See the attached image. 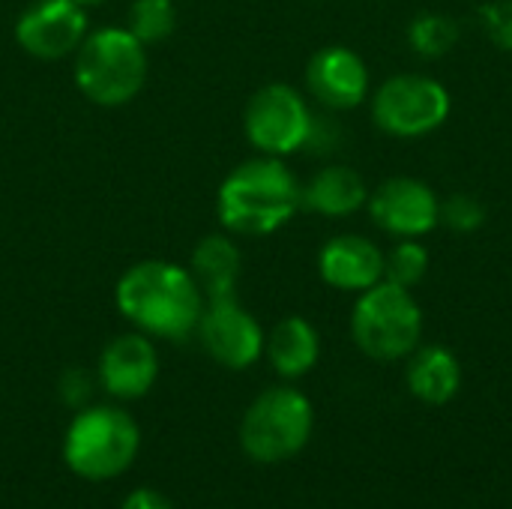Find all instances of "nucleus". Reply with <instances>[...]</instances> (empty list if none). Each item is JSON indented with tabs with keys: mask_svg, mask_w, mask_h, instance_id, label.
Wrapping results in <instances>:
<instances>
[{
	"mask_svg": "<svg viewBox=\"0 0 512 509\" xmlns=\"http://www.w3.org/2000/svg\"><path fill=\"white\" fill-rule=\"evenodd\" d=\"M120 315L147 336L186 339L204 312V294L189 267L150 258L132 264L114 288Z\"/></svg>",
	"mask_w": 512,
	"mask_h": 509,
	"instance_id": "obj_1",
	"label": "nucleus"
},
{
	"mask_svg": "<svg viewBox=\"0 0 512 509\" xmlns=\"http://www.w3.org/2000/svg\"><path fill=\"white\" fill-rule=\"evenodd\" d=\"M303 207V186L276 156L240 162L219 186V222L240 237H264L279 231Z\"/></svg>",
	"mask_w": 512,
	"mask_h": 509,
	"instance_id": "obj_2",
	"label": "nucleus"
},
{
	"mask_svg": "<svg viewBox=\"0 0 512 509\" xmlns=\"http://www.w3.org/2000/svg\"><path fill=\"white\" fill-rule=\"evenodd\" d=\"M72 75L90 102L102 108L126 105L144 90L147 45L126 27H99L78 45Z\"/></svg>",
	"mask_w": 512,
	"mask_h": 509,
	"instance_id": "obj_3",
	"label": "nucleus"
},
{
	"mask_svg": "<svg viewBox=\"0 0 512 509\" xmlns=\"http://www.w3.org/2000/svg\"><path fill=\"white\" fill-rule=\"evenodd\" d=\"M351 336L357 348L378 363L411 357L423 336V312L411 288L381 279L363 291L351 315Z\"/></svg>",
	"mask_w": 512,
	"mask_h": 509,
	"instance_id": "obj_4",
	"label": "nucleus"
},
{
	"mask_svg": "<svg viewBox=\"0 0 512 509\" xmlns=\"http://www.w3.org/2000/svg\"><path fill=\"white\" fill-rule=\"evenodd\" d=\"M138 444V423L126 411L114 405H96L81 411L66 429L63 459L72 474L102 483L120 477L135 462Z\"/></svg>",
	"mask_w": 512,
	"mask_h": 509,
	"instance_id": "obj_5",
	"label": "nucleus"
},
{
	"mask_svg": "<svg viewBox=\"0 0 512 509\" xmlns=\"http://www.w3.org/2000/svg\"><path fill=\"white\" fill-rule=\"evenodd\" d=\"M312 426L315 411L300 390L270 387L249 405L240 423V444L249 459L273 465L297 456L309 444Z\"/></svg>",
	"mask_w": 512,
	"mask_h": 509,
	"instance_id": "obj_6",
	"label": "nucleus"
},
{
	"mask_svg": "<svg viewBox=\"0 0 512 509\" xmlns=\"http://www.w3.org/2000/svg\"><path fill=\"white\" fill-rule=\"evenodd\" d=\"M450 90L426 75H393L372 96L375 123L396 138H420L435 132L450 117Z\"/></svg>",
	"mask_w": 512,
	"mask_h": 509,
	"instance_id": "obj_7",
	"label": "nucleus"
},
{
	"mask_svg": "<svg viewBox=\"0 0 512 509\" xmlns=\"http://www.w3.org/2000/svg\"><path fill=\"white\" fill-rule=\"evenodd\" d=\"M315 114L309 111L300 90L291 84H267L252 93L243 111V129L249 144L261 156H288L306 147Z\"/></svg>",
	"mask_w": 512,
	"mask_h": 509,
	"instance_id": "obj_8",
	"label": "nucleus"
},
{
	"mask_svg": "<svg viewBox=\"0 0 512 509\" xmlns=\"http://www.w3.org/2000/svg\"><path fill=\"white\" fill-rule=\"evenodd\" d=\"M201 348L225 369H249L264 354V330L237 297L204 300V312L195 327Z\"/></svg>",
	"mask_w": 512,
	"mask_h": 509,
	"instance_id": "obj_9",
	"label": "nucleus"
},
{
	"mask_svg": "<svg viewBox=\"0 0 512 509\" xmlns=\"http://www.w3.org/2000/svg\"><path fill=\"white\" fill-rule=\"evenodd\" d=\"M87 33V9L75 0H33L15 21V42L36 60L75 54Z\"/></svg>",
	"mask_w": 512,
	"mask_h": 509,
	"instance_id": "obj_10",
	"label": "nucleus"
},
{
	"mask_svg": "<svg viewBox=\"0 0 512 509\" xmlns=\"http://www.w3.org/2000/svg\"><path fill=\"white\" fill-rule=\"evenodd\" d=\"M369 213L387 234L417 240L441 222V198L423 180L393 177L369 195Z\"/></svg>",
	"mask_w": 512,
	"mask_h": 509,
	"instance_id": "obj_11",
	"label": "nucleus"
},
{
	"mask_svg": "<svg viewBox=\"0 0 512 509\" xmlns=\"http://www.w3.org/2000/svg\"><path fill=\"white\" fill-rule=\"evenodd\" d=\"M306 87L324 108L351 111L369 96V66L357 51L327 45L312 54L306 66Z\"/></svg>",
	"mask_w": 512,
	"mask_h": 509,
	"instance_id": "obj_12",
	"label": "nucleus"
},
{
	"mask_svg": "<svg viewBox=\"0 0 512 509\" xmlns=\"http://www.w3.org/2000/svg\"><path fill=\"white\" fill-rule=\"evenodd\" d=\"M159 375V357L147 333L114 336L99 357V381L114 399H141Z\"/></svg>",
	"mask_w": 512,
	"mask_h": 509,
	"instance_id": "obj_13",
	"label": "nucleus"
},
{
	"mask_svg": "<svg viewBox=\"0 0 512 509\" xmlns=\"http://www.w3.org/2000/svg\"><path fill=\"white\" fill-rule=\"evenodd\" d=\"M318 273L336 291L363 294L384 279V252L360 234H339L324 243Z\"/></svg>",
	"mask_w": 512,
	"mask_h": 509,
	"instance_id": "obj_14",
	"label": "nucleus"
},
{
	"mask_svg": "<svg viewBox=\"0 0 512 509\" xmlns=\"http://www.w3.org/2000/svg\"><path fill=\"white\" fill-rule=\"evenodd\" d=\"M243 270V255L237 243L225 234H207L189 261V273L198 282L204 300H225L234 297Z\"/></svg>",
	"mask_w": 512,
	"mask_h": 509,
	"instance_id": "obj_15",
	"label": "nucleus"
},
{
	"mask_svg": "<svg viewBox=\"0 0 512 509\" xmlns=\"http://www.w3.org/2000/svg\"><path fill=\"white\" fill-rule=\"evenodd\" d=\"M462 387V363L444 345H423L408 357V390L426 405H447Z\"/></svg>",
	"mask_w": 512,
	"mask_h": 509,
	"instance_id": "obj_16",
	"label": "nucleus"
},
{
	"mask_svg": "<svg viewBox=\"0 0 512 509\" xmlns=\"http://www.w3.org/2000/svg\"><path fill=\"white\" fill-rule=\"evenodd\" d=\"M264 354L270 360V366L282 375V378H303L306 372L315 369L318 357H321V339L318 330L300 318V315H288L282 318L270 336L264 339Z\"/></svg>",
	"mask_w": 512,
	"mask_h": 509,
	"instance_id": "obj_17",
	"label": "nucleus"
},
{
	"mask_svg": "<svg viewBox=\"0 0 512 509\" xmlns=\"http://www.w3.org/2000/svg\"><path fill=\"white\" fill-rule=\"evenodd\" d=\"M366 201V180L348 165H327L303 186V207L321 216H351Z\"/></svg>",
	"mask_w": 512,
	"mask_h": 509,
	"instance_id": "obj_18",
	"label": "nucleus"
},
{
	"mask_svg": "<svg viewBox=\"0 0 512 509\" xmlns=\"http://www.w3.org/2000/svg\"><path fill=\"white\" fill-rule=\"evenodd\" d=\"M408 42L411 48L420 54V57H444L456 48L459 42V24L450 18V15H441V12H426L420 18L411 21L408 27Z\"/></svg>",
	"mask_w": 512,
	"mask_h": 509,
	"instance_id": "obj_19",
	"label": "nucleus"
},
{
	"mask_svg": "<svg viewBox=\"0 0 512 509\" xmlns=\"http://www.w3.org/2000/svg\"><path fill=\"white\" fill-rule=\"evenodd\" d=\"M177 27V9L174 0H135L129 6V21L126 30L144 42V45H156L165 42Z\"/></svg>",
	"mask_w": 512,
	"mask_h": 509,
	"instance_id": "obj_20",
	"label": "nucleus"
},
{
	"mask_svg": "<svg viewBox=\"0 0 512 509\" xmlns=\"http://www.w3.org/2000/svg\"><path fill=\"white\" fill-rule=\"evenodd\" d=\"M429 270V252L420 240L408 237L399 240L387 255H384V279L402 288H414L423 282Z\"/></svg>",
	"mask_w": 512,
	"mask_h": 509,
	"instance_id": "obj_21",
	"label": "nucleus"
},
{
	"mask_svg": "<svg viewBox=\"0 0 512 509\" xmlns=\"http://www.w3.org/2000/svg\"><path fill=\"white\" fill-rule=\"evenodd\" d=\"M441 222L459 234H471L477 228H483L486 222V207L480 198L474 195H465V192H456L450 195L447 201H441Z\"/></svg>",
	"mask_w": 512,
	"mask_h": 509,
	"instance_id": "obj_22",
	"label": "nucleus"
},
{
	"mask_svg": "<svg viewBox=\"0 0 512 509\" xmlns=\"http://www.w3.org/2000/svg\"><path fill=\"white\" fill-rule=\"evenodd\" d=\"M480 18H483L486 36H489L498 48L512 51V0L486 3V6L480 9Z\"/></svg>",
	"mask_w": 512,
	"mask_h": 509,
	"instance_id": "obj_23",
	"label": "nucleus"
},
{
	"mask_svg": "<svg viewBox=\"0 0 512 509\" xmlns=\"http://www.w3.org/2000/svg\"><path fill=\"white\" fill-rule=\"evenodd\" d=\"M120 509H174L165 495H159L156 489H135Z\"/></svg>",
	"mask_w": 512,
	"mask_h": 509,
	"instance_id": "obj_24",
	"label": "nucleus"
},
{
	"mask_svg": "<svg viewBox=\"0 0 512 509\" xmlns=\"http://www.w3.org/2000/svg\"><path fill=\"white\" fill-rule=\"evenodd\" d=\"M75 3H81L84 9H90V6H102L105 0H75Z\"/></svg>",
	"mask_w": 512,
	"mask_h": 509,
	"instance_id": "obj_25",
	"label": "nucleus"
}]
</instances>
